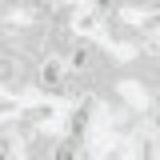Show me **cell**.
Masks as SVG:
<instances>
[{"label": "cell", "instance_id": "cell-1", "mask_svg": "<svg viewBox=\"0 0 160 160\" xmlns=\"http://www.w3.org/2000/svg\"><path fill=\"white\" fill-rule=\"evenodd\" d=\"M68 60L64 56H44L36 64V84L44 88V92H64V84H68Z\"/></svg>", "mask_w": 160, "mask_h": 160}, {"label": "cell", "instance_id": "cell-2", "mask_svg": "<svg viewBox=\"0 0 160 160\" xmlns=\"http://www.w3.org/2000/svg\"><path fill=\"white\" fill-rule=\"evenodd\" d=\"M52 160H76V152H72V148H56V152H52Z\"/></svg>", "mask_w": 160, "mask_h": 160}]
</instances>
